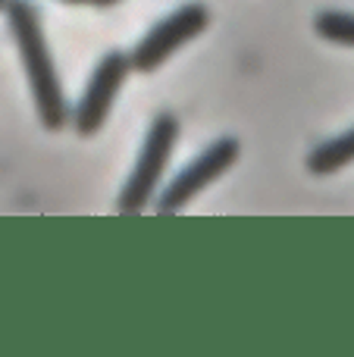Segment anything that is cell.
Returning a JSON list of instances; mask_svg holds the SVG:
<instances>
[{"mask_svg": "<svg viewBox=\"0 0 354 357\" xmlns=\"http://www.w3.org/2000/svg\"><path fill=\"white\" fill-rule=\"evenodd\" d=\"M6 19H10V31L16 38V47H19V56H22L25 75H29V85H31V98H35L44 129L50 132L63 129L69 119V107H66V98H63L54 56H50V47L44 41L41 16H38L35 3L31 0H6Z\"/></svg>", "mask_w": 354, "mask_h": 357, "instance_id": "obj_1", "label": "cell"}, {"mask_svg": "<svg viewBox=\"0 0 354 357\" xmlns=\"http://www.w3.org/2000/svg\"><path fill=\"white\" fill-rule=\"evenodd\" d=\"M179 142V119L173 113H160L151 123L148 138L141 144V154L135 160V169L125 178L123 191H119V213H141L157 195L160 176L167 169L173 148Z\"/></svg>", "mask_w": 354, "mask_h": 357, "instance_id": "obj_2", "label": "cell"}, {"mask_svg": "<svg viewBox=\"0 0 354 357\" xmlns=\"http://www.w3.org/2000/svg\"><path fill=\"white\" fill-rule=\"evenodd\" d=\"M207 25H210V10H207L204 3L179 6V10L169 13L163 22H157L154 29L135 44V50L129 54L132 69H135V73H154V69H160L176 50L185 47L192 38H198Z\"/></svg>", "mask_w": 354, "mask_h": 357, "instance_id": "obj_3", "label": "cell"}, {"mask_svg": "<svg viewBox=\"0 0 354 357\" xmlns=\"http://www.w3.org/2000/svg\"><path fill=\"white\" fill-rule=\"evenodd\" d=\"M132 73V60L123 50H110V54L100 56V63L94 66L91 79H88V88L82 94L79 107H75V132L79 135H94V132L104 129L107 116H110L113 104H116L119 88L125 85Z\"/></svg>", "mask_w": 354, "mask_h": 357, "instance_id": "obj_4", "label": "cell"}, {"mask_svg": "<svg viewBox=\"0 0 354 357\" xmlns=\"http://www.w3.org/2000/svg\"><path fill=\"white\" fill-rule=\"evenodd\" d=\"M238 151L242 148H238L236 138H220V142H213L207 151H201V154L160 191L157 210H160V213H179L198 191H204L210 182H217V178L238 160Z\"/></svg>", "mask_w": 354, "mask_h": 357, "instance_id": "obj_5", "label": "cell"}, {"mask_svg": "<svg viewBox=\"0 0 354 357\" xmlns=\"http://www.w3.org/2000/svg\"><path fill=\"white\" fill-rule=\"evenodd\" d=\"M348 163H354V129L323 142L307 157V169L317 176H330V173H336V169L348 167Z\"/></svg>", "mask_w": 354, "mask_h": 357, "instance_id": "obj_6", "label": "cell"}, {"mask_svg": "<svg viewBox=\"0 0 354 357\" xmlns=\"http://www.w3.org/2000/svg\"><path fill=\"white\" fill-rule=\"evenodd\" d=\"M320 38L332 44H345V47H354V13H342V10H323L314 22Z\"/></svg>", "mask_w": 354, "mask_h": 357, "instance_id": "obj_7", "label": "cell"}, {"mask_svg": "<svg viewBox=\"0 0 354 357\" xmlns=\"http://www.w3.org/2000/svg\"><path fill=\"white\" fill-rule=\"evenodd\" d=\"M88 3H94V6H113V3H119V0H88Z\"/></svg>", "mask_w": 354, "mask_h": 357, "instance_id": "obj_8", "label": "cell"}, {"mask_svg": "<svg viewBox=\"0 0 354 357\" xmlns=\"http://www.w3.org/2000/svg\"><path fill=\"white\" fill-rule=\"evenodd\" d=\"M63 3H88V0H63Z\"/></svg>", "mask_w": 354, "mask_h": 357, "instance_id": "obj_9", "label": "cell"}, {"mask_svg": "<svg viewBox=\"0 0 354 357\" xmlns=\"http://www.w3.org/2000/svg\"><path fill=\"white\" fill-rule=\"evenodd\" d=\"M0 6H6V0H0Z\"/></svg>", "mask_w": 354, "mask_h": 357, "instance_id": "obj_10", "label": "cell"}]
</instances>
